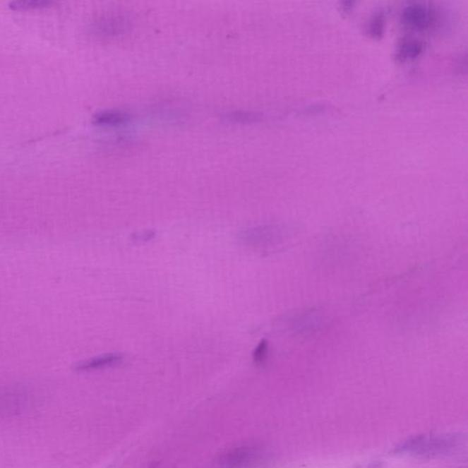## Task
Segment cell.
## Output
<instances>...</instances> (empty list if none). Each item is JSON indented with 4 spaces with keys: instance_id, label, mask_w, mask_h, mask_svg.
Instances as JSON below:
<instances>
[{
    "instance_id": "cell-1",
    "label": "cell",
    "mask_w": 468,
    "mask_h": 468,
    "mask_svg": "<svg viewBox=\"0 0 468 468\" xmlns=\"http://www.w3.org/2000/svg\"><path fill=\"white\" fill-rule=\"evenodd\" d=\"M402 21L412 29L426 30L435 21V14L426 5L414 3L404 9Z\"/></svg>"
},
{
    "instance_id": "cell-2",
    "label": "cell",
    "mask_w": 468,
    "mask_h": 468,
    "mask_svg": "<svg viewBox=\"0 0 468 468\" xmlns=\"http://www.w3.org/2000/svg\"><path fill=\"white\" fill-rule=\"evenodd\" d=\"M256 449L249 446H240L223 452L220 457V468H247L256 460Z\"/></svg>"
},
{
    "instance_id": "cell-3",
    "label": "cell",
    "mask_w": 468,
    "mask_h": 468,
    "mask_svg": "<svg viewBox=\"0 0 468 468\" xmlns=\"http://www.w3.org/2000/svg\"><path fill=\"white\" fill-rule=\"evenodd\" d=\"M124 355L120 353H107L97 357L85 359L77 362L73 368L78 371L100 370V368L113 367L123 361Z\"/></svg>"
},
{
    "instance_id": "cell-4",
    "label": "cell",
    "mask_w": 468,
    "mask_h": 468,
    "mask_svg": "<svg viewBox=\"0 0 468 468\" xmlns=\"http://www.w3.org/2000/svg\"><path fill=\"white\" fill-rule=\"evenodd\" d=\"M451 439H426L418 438L411 440L407 444L404 445V450H410L411 452H435L441 451L443 449L450 448Z\"/></svg>"
},
{
    "instance_id": "cell-5",
    "label": "cell",
    "mask_w": 468,
    "mask_h": 468,
    "mask_svg": "<svg viewBox=\"0 0 468 468\" xmlns=\"http://www.w3.org/2000/svg\"><path fill=\"white\" fill-rule=\"evenodd\" d=\"M130 119L128 114L117 110L99 112L95 114L94 122L96 126H113L123 125Z\"/></svg>"
},
{
    "instance_id": "cell-6",
    "label": "cell",
    "mask_w": 468,
    "mask_h": 468,
    "mask_svg": "<svg viewBox=\"0 0 468 468\" xmlns=\"http://www.w3.org/2000/svg\"><path fill=\"white\" fill-rule=\"evenodd\" d=\"M423 51V44L418 40H405L400 45L398 49V57L402 60L407 59H414L417 57Z\"/></svg>"
},
{
    "instance_id": "cell-7",
    "label": "cell",
    "mask_w": 468,
    "mask_h": 468,
    "mask_svg": "<svg viewBox=\"0 0 468 468\" xmlns=\"http://www.w3.org/2000/svg\"><path fill=\"white\" fill-rule=\"evenodd\" d=\"M49 5H52V3L49 1L32 0V1L12 2L9 7L14 11H32V9L47 8Z\"/></svg>"
},
{
    "instance_id": "cell-8",
    "label": "cell",
    "mask_w": 468,
    "mask_h": 468,
    "mask_svg": "<svg viewBox=\"0 0 468 468\" xmlns=\"http://www.w3.org/2000/svg\"><path fill=\"white\" fill-rule=\"evenodd\" d=\"M253 361L256 364H263L268 359V342L265 340L258 344L253 352Z\"/></svg>"
},
{
    "instance_id": "cell-9",
    "label": "cell",
    "mask_w": 468,
    "mask_h": 468,
    "mask_svg": "<svg viewBox=\"0 0 468 468\" xmlns=\"http://www.w3.org/2000/svg\"><path fill=\"white\" fill-rule=\"evenodd\" d=\"M384 27V16L383 14H378V16L373 18L371 21L370 26V32L371 35L380 37L383 33Z\"/></svg>"
},
{
    "instance_id": "cell-10",
    "label": "cell",
    "mask_w": 468,
    "mask_h": 468,
    "mask_svg": "<svg viewBox=\"0 0 468 468\" xmlns=\"http://www.w3.org/2000/svg\"><path fill=\"white\" fill-rule=\"evenodd\" d=\"M155 236H156V232L154 230H148L136 232V234H133L132 240L136 241V243H145V241L152 240Z\"/></svg>"
},
{
    "instance_id": "cell-11",
    "label": "cell",
    "mask_w": 468,
    "mask_h": 468,
    "mask_svg": "<svg viewBox=\"0 0 468 468\" xmlns=\"http://www.w3.org/2000/svg\"><path fill=\"white\" fill-rule=\"evenodd\" d=\"M227 119L247 122V121H253L256 117L253 114L244 113V112H234V113L229 114Z\"/></svg>"
}]
</instances>
